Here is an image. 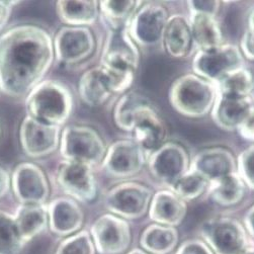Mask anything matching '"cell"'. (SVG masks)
I'll use <instances>...</instances> for the list:
<instances>
[{"label": "cell", "instance_id": "83f0119b", "mask_svg": "<svg viewBox=\"0 0 254 254\" xmlns=\"http://www.w3.org/2000/svg\"><path fill=\"white\" fill-rule=\"evenodd\" d=\"M150 101L144 95L130 92L124 95L115 108V122L121 129L133 131L138 116L146 109L151 108Z\"/></svg>", "mask_w": 254, "mask_h": 254}, {"label": "cell", "instance_id": "603a6c76", "mask_svg": "<svg viewBox=\"0 0 254 254\" xmlns=\"http://www.w3.org/2000/svg\"><path fill=\"white\" fill-rule=\"evenodd\" d=\"M164 44L170 56L185 57L190 51L192 41L190 24L183 15H173L168 18L164 35Z\"/></svg>", "mask_w": 254, "mask_h": 254}, {"label": "cell", "instance_id": "bcb514c9", "mask_svg": "<svg viewBox=\"0 0 254 254\" xmlns=\"http://www.w3.org/2000/svg\"><path fill=\"white\" fill-rule=\"evenodd\" d=\"M239 254H254V247H246L241 253Z\"/></svg>", "mask_w": 254, "mask_h": 254}, {"label": "cell", "instance_id": "7a4b0ae2", "mask_svg": "<svg viewBox=\"0 0 254 254\" xmlns=\"http://www.w3.org/2000/svg\"><path fill=\"white\" fill-rule=\"evenodd\" d=\"M28 115L49 125L65 124L73 110L70 90L54 80H43L25 97Z\"/></svg>", "mask_w": 254, "mask_h": 254}, {"label": "cell", "instance_id": "44dd1931", "mask_svg": "<svg viewBox=\"0 0 254 254\" xmlns=\"http://www.w3.org/2000/svg\"><path fill=\"white\" fill-rule=\"evenodd\" d=\"M133 131L137 144L146 150L158 149L166 135L163 122L152 108L146 109L138 116Z\"/></svg>", "mask_w": 254, "mask_h": 254}, {"label": "cell", "instance_id": "b9f144b4", "mask_svg": "<svg viewBox=\"0 0 254 254\" xmlns=\"http://www.w3.org/2000/svg\"><path fill=\"white\" fill-rule=\"evenodd\" d=\"M11 187V176L8 171L0 166V198L5 196Z\"/></svg>", "mask_w": 254, "mask_h": 254}, {"label": "cell", "instance_id": "836d02e7", "mask_svg": "<svg viewBox=\"0 0 254 254\" xmlns=\"http://www.w3.org/2000/svg\"><path fill=\"white\" fill-rule=\"evenodd\" d=\"M95 252L90 234L86 231H79L60 242L54 254H95Z\"/></svg>", "mask_w": 254, "mask_h": 254}, {"label": "cell", "instance_id": "cb8c5ba5", "mask_svg": "<svg viewBox=\"0 0 254 254\" xmlns=\"http://www.w3.org/2000/svg\"><path fill=\"white\" fill-rule=\"evenodd\" d=\"M14 218L23 244L40 235L49 226L45 205H21L16 210Z\"/></svg>", "mask_w": 254, "mask_h": 254}, {"label": "cell", "instance_id": "9c48e42d", "mask_svg": "<svg viewBox=\"0 0 254 254\" xmlns=\"http://www.w3.org/2000/svg\"><path fill=\"white\" fill-rule=\"evenodd\" d=\"M55 59L72 65L87 59L94 51V36L86 27H64L53 39Z\"/></svg>", "mask_w": 254, "mask_h": 254}, {"label": "cell", "instance_id": "d590c367", "mask_svg": "<svg viewBox=\"0 0 254 254\" xmlns=\"http://www.w3.org/2000/svg\"><path fill=\"white\" fill-rule=\"evenodd\" d=\"M239 169L242 181L254 190V145L241 153Z\"/></svg>", "mask_w": 254, "mask_h": 254}, {"label": "cell", "instance_id": "4dcf8cb0", "mask_svg": "<svg viewBox=\"0 0 254 254\" xmlns=\"http://www.w3.org/2000/svg\"><path fill=\"white\" fill-rule=\"evenodd\" d=\"M253 85L252 74L243 68L228 72L219 80L220 94L225 96H247Z\"/></svg>", "mask_w": 254, "mask_h": 254}, {"label": "cell", "instance_id": "f1b7e54d", "mask_svg": "<svg viewBox=\"0 0 254 254\" xmlns=\"http://www.w3.org/2000/svg\"><path fill=\"white\" fill-rule=\"evenodd\" d=\"M245 194V185L240 176L231 173L213 182L210 188L211 198L222 206H234Z\"/></svg>", "mask_w": 254, "mask_h": 254}, {"label": "cell", "instance_id": "2e32d148", "mask_svg": "<svg viewBox=\"0 0 254 254\" xmlns=\"http://www.w3.org/2000/svg\"><path fill=\"white\" fill-rule=\"evenodd\" d=\"M49 227L59 236H71L79 232L84 221V214L77 201L69 196L53 199L47 206Z\"/></svg>", "mask_w": 254, "mask_h": 254}, {"label": "cell", "instance_id": "7402d4cb", "mask_svg": "<svg viewBox=\"0 0 254 254\" xmlns=\"http://www.w3.org/2000/svg\"><path fill=\"white\" fill-rule=\"evenodd\" d=\"M78 92L83 103L89 107L104 105L113 92L103 68L98 66L84 72L78 83Z\"/></svg>", "mask_w": 254, "mask_h": 254}, {"label": "cell", "instance_id": "3957f363", "mask_svg": "<svg viewBox=\"0 0 254 254\" xmlns=\"http://www.w3.org/2000/svg\"><path fill=\"white\" fill-rule=\"evenodd\" d=\"M215 98L213 85L195 75L183 76L170 90V101L175 110L192 118L206 116L214 106Z\"/></svg>", "mask_w": 254, "mask_h": 254}, {"label": "cell", "instance_id": "9a60e30c", "mask_svg": "<svg viewBox=\"0 0 254 254\" xmlns=\"http://www.w3.org/2000/svg\"><path fill=\"white\" fill-rule=\"evenodd\" d=\"M167 21L168 14L163 6L149 3L142 7L134 17L131 34L141 45H157L163 38Z\"/></svg>", "mask_w": 254, "mask_h": 254}, {"label": "cell", "instance_id": "7c38bea8", "mask_svg": "<svg viewBox=\"0 0 254 254\" xmlns=\"http://www.w3.org/2000/svg\"><path fill=\"white\" fill-rule=\"evenodd\" d=\"M56 179L61 190L75 200L87 202L96 195L92 168L86 163L64 160L57 168Z\"/></svg>", "mask_w": 254, "mask_h": 254}, {"label": "cell", "instance_id": "30bf717a", "mask_svg": "<svg viewBox=\"0 0 254 254\" xmlns=\"http://www.w3.org/2000/svg\"><path fill=\"white\" fill-rule=\"evenodd\" d=\"M11 188L21 205H45L50 188L47 176L36 164L20 163L11 175Z\"/></svg>", "mask_w": 254, "mask_h": 254}, {"label": "cell", "instance_id": "277c9868", "mask_svg": "<svg viewBox=\"0 0 254 254\" xmlns=\"http://www.w3.org/2000/svg\"><path fill=\"white\" fill-rule=\"evenodd\" d=\"M60 153L64 160L90 166L103 161L106 145L98 133L85 126H68L61 132Z\"/></svg>", "mask_w": 254, "mask_h": 254}, {"label": "cell", "instance_id": "ba28073f", "mask_svg": "<svg viewBox=\"0 0 254 254\" xmlns=\"http://www.w3.org/2000/svg\"><path fill=\"white\" fill-rule=\"evenodd\" d=\"M151 197V190L142 185L123 184L113 188L107 193L105 206L122 219H139L148 211Z\"/></svg>", "mask_w": 254, "mask_h": 254}, {"label": "cell", "instance_id": "ab89813d", "mask_svg": "<svg viewBox=\"0 0 254 254\" xmlns=\"http://www.w3.org/2000/svg\"><path fill=\"white\" fill-rule=\"evenodd\" d=\"M241 47L243 54L249 58L254 60V31L248 29L243 35Z\"/></svg>", "mask_w": 254, "mask_h": 254}, {"label": "cell", "instance_id": "f35d334b", "mask_svg": "<svg viewBox=\"0 0 254 254\" xmlns=\"http://www.w3.org/2000/svg\"><path fill=\"white\" fill-rule=\"evenodd\" d=\"M18 3V1H3V0H0V31L6 27L12 12V8Z\"/></svg>", "mask_w": 254, "mask_h": 254}, {"label": "cell", "instance_id": "60d3db41", "mask_svg": "<svg viewBox=\"0 0 254 254\" xmlns=\"http://www.w3.org/2000/svg\"><path fill=\"white\" fill-rule=\"evenodd\" d=\"M238 130L244 139L254 141V110L242 123Z\"/></svg>", "mask_w": 254, "mask_h": 254}, {"label": "cell", "instance_id": "6da1fadb", "mask_svg": "<svg viewBox=\"0 0 254 254\" xmlns=\"http://www.w3.org/2000/svg\"><path fill=\"white\" fill-rule=\"evenodd\" d=\"M55 59L53 39L37 24H18L0 36V90L27 95L43 81Z\"/></svg>", "mask_w": 254, "mask_h": 254}, {"label": "cell", "instance_id": "d4e9b609", "mask_svg": "<svg viewBox=\"0 0 254 254\" xmlns=\"http://www.w3.org/2000/svg\"><path fill=\"white\" fill-rule=\"evenodd\" d=\"M179 232L174 227L149 225L141 235V246L150 254H168L179 245Z\"/></svg>", "mask_w": 254, "mask_h": 254}, {"label": "cell", "instance_id": "f6af8a7d", "mask_svg": "<svg viewBox=\"0 0 254 254\" xmlns=\"http://www.w3.org/2000/svg\"><path fill=\"white\" fill-rule=\"evenodd\" d=\"M126 254H150V253H148V252H146V251H144L142 249L136 248V249H133V250L129 251L128 253H126Z\"/></svg>", "mask_w": 254, "mask_h": 254}, {"label": "cell", "instance_id": "8d00e7d4", "mask_svg": "<svg viewBox=\"0 0 254 254\" xmlns=\"http://www.w3.org/2000/svg\"><path fill=\"white\" fill-rule=\"evenodd\" d=\"M175 254H215L206 242L199 239H190L185 241Z\"/></svg>", "mask_w": 254, "mask_h": 254}, {"label": "cell", "instance_id": "5b68a950", "mask_svg": "<svg viewBox=\"0 0 254 254\" xmlns=\"http://www.w3.org/2000/svg\"><path fill=\"white\" fill-rule=\"evenodd\" d=\"M202 241L215 254H239L247 246L243 226L231 218H213L200 226Z\"/></svg>", "mask_w": 254, "mask_h": 254}, {"label": "cell", "instance_id": "74e56055", "mask_svg": "<svg viewBox=\"0 0 254 254\" xmlns=\"http://www.w3.org/2000/svg\"><path fill=\"white\" fill-rule=\"evenodd\" d=\"M188 3L192 14H205L214 17L220 8L219 1H190Z\"/></svg>", "mask_w": 254, "mask_h": 254}, {"label": "cell", "instance_id": "52a82bcc", "mask_svg": "<svg viewBox=\"0 0 254 254\" xmlns=\"http://www.w3.org/2000/svg\"><path fill=\"white\" fill-rule=\"evenodd\" d=\"M90 236L100 254H123L132 241L129 224L113 214L98 217L91 226Z\"/></svg>", "mask_w": 254, "mask_h": 254}, {"label": "cell", "instance_id": "f546056e", "mask_svg": "<svg viewBox=\"0 0 254 254\" xmlns=\"http://www.w3.org/2000/svg\"><path fill=\"white\" fill-rule=\"evenodd\" d=\"M190 30L192 39L202 50L218 47L222 43L220 25L213 16L192 14Z\"/></svg>", "mask_w": 254, "mask_h": 254}, {"label": "cell", "instance_id": "ac0fdd59", "mask_svg": "<svg viewBox=\"0 0 254 254\" xmlns=\"http://www.w3.org/2000/svg\"><path fill=\"white\" fill-rule=\"evenodd\" d=\"M191 167L192 171L213 183L235 173L236 164L230 151L223 148H211L199 152L192 161Z\"/></svg>", "mask_w": 254, "mask_h": 254}, {"label": "cell", "instance_id": "4316f807", "mask_svg": "<svg viewBox=\"0 0 254 254\" xmlns=\"http://www.w3.org/2000/svg\"><path fill=\"white\" fill-rule=\"evenodd\" d=\"M175 73V65L164 56H153L144 65L141 82L145 89L159 92L169 83Z\"/></svg>", "mask_w": 254, "mask_h": 254}, {"label": "cell", "instance_id": "8992f818", "mask_svg": "<svg viewBox=\"0 0 254 254\" xmlns=\"http://www.w3.org/2000/svg\"><path fill=\"white\" fill-rule=\"evenodd\" d=\"M61 127L49 125L31 116L23 118L19 128V141L24 153L32 158L52 154L60 145Z\"/></svg>", "mask_w": 254, "mask_h": 254}, {"label": "cell", "instance_id": "e575fe53", "mask_svg": "<svg viewBox=\"0 0 254 254\" xmlns=\"http://www.w3.org/2000/svg\"><path fill=\"white\" fill-rule=\"evenodd\" d=\"M138 1H101L98 2L99 8L105 17L113 25H117L124 21L139 5Z\"/></svg>", "mask_w": 254, "mask_h": 254}, {"label": "cell", "instance_id": "e0dca14e", "mask_svg": "<svg viewBox=\"0 0 254 254\" xmlns=\"http://www.w3.org/2000/svg\"><path fill=\"white\" fill-rule=\"evenodd\" d=\"M139 62V52L126 31L114 33L105 47L101 65L106 68L134 72Z\"/></svg>", "mask_w": 254, "mask_h": 254}, {"label": "cell", "instance_id": "5bb4252c", "mask_svg": "<svg viewBox=\"0 0 254 254\" xmlns=\"http://www.w3.org/2000/svg\"><path fill=\"white\" fill-rule=\"evenodd\" d=\"M144 165L143 149L129 140L118 141L106 152L103 167L114 177H129L138 173Z\"/></svg>", "mask_w": 254, "mask_h": 254}, {"label": "cell", "instance_id": "d6a6232c", "mask_svg": "<svg viewBox=\"0 0 254 254\" xmlns=\"http://www.w3.org/2000/svg\"><path fill=\"white\" fill-rule=\"evenodd\" d=\"M207 180L194 171L187 172L173 186L174 193L184 200H191L204 192Z\"/></svg>", "mask_w": 254, "mask_h": 254}, {"label": "cell", "instance_id": "484cf974", "mask_svg": "<svg viewBox=\"0 0 254 254\" xmlns=\"http://www.w3.org/2000/svg\"><path fill=\"white\" fill-rule=\"evenodd\" d=\"M58 17L68 27H85L95 22L98 16V2L92 0L56 2Z\"/></svg>", "mask_w": 254, "mask_h": 254}, {"label": "cell", "instance_id": "d6986e66", "mask_svg": "<svg viewBox=\"0 0 254 254\" xmlns=\"http://www.w3.org/2000/svg\"><path fill=\"white\" fill-rule=\"evenodd\" d=\"M252 101L248 96L233 97L219 95L216 99L213 118L224 130L238 129L253 111Z\"/></svg>", "mask_w": 254, "mask_h": 254}, {"label": "cell", "instance_id": "7bdbcfd3", "mask_svg": "<svg viewBox=\"0 0 254 254\" xmlns=\"http://www.w3.org/2000/svg\"><path fill=\"white\" fill-rule=\"evenodd\" d=\"M245 226L250 235L254 237V206L249 209L245 217Z\"/></svg>", "mask_w": 254, "mask_h": 254}, {"label": "cell", "instance_id": "1f68e13d", "mask_svg": "<svg viewBox=\"0 0 254 254\" xmlns=\"http://www.w3.org/2000/svg\"><path fill=\"white\" fill-rule=\"evenodd\" d=\"M22 246L14 215L0 210V254H16Z\"/></svg>", "mask_w": 254, "mask_h": 254}, {"label": "cell", "instance_id": "ffe728a7", "mask_svg": "<svg viewBox=\"0 0 254 254\" xmlns=\"http://www.w3.org/2000/svg\"><path fill=\"white\" fill-rule=\"evenodd\" d=\"M187 212L186 201L167 190L155 193L149 206L150 218L156 224L169 227L180 225L185 220Z\"/></svg>", "mask_w": 254, "mask_h": 254}, {"label": "cell", "instance_id": "ee69618b", "mask_svg": "<svg viewBox=\"0 0 254 254\" xmlns=\"http://www.w3.org/2000/svg\"><path fill=\"white\" fill-rule=\"evenodd\" d=\"M248 23H249V28H248V29L254 31V8H253L252 11L250 12L249 19H248Z\"/></svg>", "mask_w": 254, "mask_h": 254}, {"label": "cell", "instance_id": "8fae6325", "mask_svg": "<svg viewBox=\"0 0 254 254\" xmlns=\"http://www.w3.org/2000/svg\"><path fill=\"white\" fill-rule=\"evenodd\" d=\"M192 63L198 75L210 80H220L228 72L241 68L243 58L236 46L220 45L201 50Z\"/></svg>", "mask_w": 254, "mask_h": 254}, {"label": "cell", "instance_id": "7dc6e473", "mask_svg": "<svg viewBox=\"0 0 254 254\" xmlns=\"http://www.w3.org/2000/svg\"><path fill=\"white\" fill-rule=\"evenodd\" d=\"M0 134H1V126H0Z\"/></svg>", "mask_w": 254, "mask_h": 254}, {"label": "cell", "instance_id": "4fadbf2b", "mask_svg": "<svg viewBox=\"0 0 254 254\" xmlns=\"http://www.w3.org/2000/svg\"><path fill=\"white\" fill-rule=\"evenodd\" d=\"M150 171L158 181L173 186L189 168V156L184 147L167 143L159 147L151 156Z\"/></svg>", "mask_w": 254, "mask_h": 254}]
</instances>
